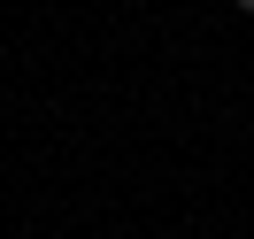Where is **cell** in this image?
I'll use <instances>...</instances> for the list:
<instances>
[{"label":"cell","instance_id":"obj_1","mask_svg":"<svg viewBox=\"0 0 254 239\" xmlns=\"http://www.w3.org/2000/svg\"><path fill=\"white\" fill-rule=\"evenodd\" d=\"M231 8H239V16H254V0H231Z\"/></svg>","mask_w":254,"mask_h":239}]
</instances>
